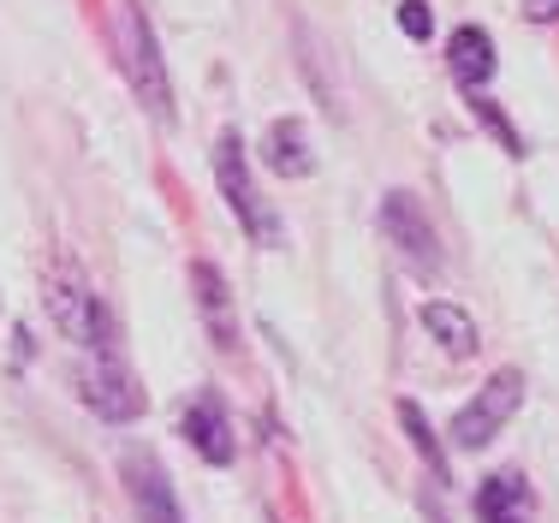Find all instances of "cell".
<instances>
[{"label":"cell","mask_w":559,"mask_h":523,"mask_svg":"<svg viewBox=\"0 0 559 523\" xmlns=\"http://www.w3.org/2000/svg\"><path fill=\"white\" fill-rule=\"evenodd\" d=\"M43 304H48L55 328L72 345H84L90 357H114V316L102 310V298L84 286V274L55 268V274H48V286H43Z\"/></svg>","instance_id":"obj_1"},{"label":"cell","mask_w":559,"mask_h":523,"mask_svg":"<svg viewBox=\"0 0 559 523\" xmlns=\"http://www.w3.org/2000/svg\"><path fill=\"white\" fill-rule=\"evenodd\" d=\"M119 66H126L131 90H138V102L150 107V119H173V84H167V66H162V48H155L150 24H143V12L131 7V0H119Z\"/></svg>","instance_id":"obj_2"},{"label":"cell","mask_w":559,"mask_h":523,"mask_svg":"<svg viewBox=\"0 0 559 523\" xmlns=\"http://www.w3.org/2000/svg\"><path fill=\"white\" fill-rule=\"evenodd\" d=\"M518 405H524V375H518V369H495L483 387H476L471 405L452 417V440H459L464 452H483L488 440H495L500 428L512 423Z\"/></svg>","instance_id":"obj_3"},{"label":"cell","mask_w":559,"mask_h":523,"mask_svg":"<svg viewBox=\"0 0 559 523\" xmlns=\"http://www.w3.org/2000/svg\"><path fill=\"white\" fill-rule=\"evenodd\" d=\"M215 179H221V197H226V209L245 221V233L250 238H262V245H274L280 238V221L269 214V203L257 197V185H250V167H245V143L226 131V138L215 143Z\"/></svg>","instance_id":"obj_4"},{"label":"cell","mask_w":559,"mask_h":523,"mask_svg":"<svg viewBox=\"0 0 559 523\" xmlns=\"http://www.w3.org/2000/svg\"><path fill=\"white\" fill-rule=\"evenodd\" d=\"M78 393H84L90 411H102L108 423H131L143 417V387L119 357H90V369L78 375Z\"/></svg>","instance_id":"obj_5"},{"label":"cell","mask_w":559,"mask_h":523,"mask_svg":"<svg viewBox=\"0 0 559 523\" xmlns=\"http://www.w3.org/2000/svg\"><path fill=\"white\" fill-rule=\"evenodd\" d=\"M119 476H126V494H131V506H138V523H185L179 518V500H173V482H167V471H162V459H155V452L126 447Z\"/></svg>","instance_id":"obj_6"},{"label":"cell","mask_w":559,"mask_h":523,"mask_svg":"<svg viewBox=\"0 0 559 523\" xmlns=\"http://www.w3.org/2000/svg\"><path fill=\"white\" fill-rule=\"evenodd\" d=\"M381 226H388V238L399 250H405L417 268H435L441 262V245H435V226H429V214H423V203L411 191H393L388 203H381Z\"/></svg>","instance_id":"obj_7"},{"label":"cell","mask_w":559,"mask_h":523,"mask_svg":"<svg viewBox=\"0 0 559 523\" xmlns=\"http://www.w3.org/2000/svg\"><path fill=\"white\" fill-rule=\"evenodd\" d=\"M476 518L483 523H530L536 518V494H530V482L518 471H500L483 482V494H476Z\"/></svg>","instance_id":"obj_8"},{"label":"cell","mask_w":559,"mask_h":523,"mask_svg":"<svg viewBox=\"0 0 559 523\" xmlns=\"http://www.w3.org/2000/svg\"><path fill=\"white\" fill-rule=\"evenodd\" d=\"M191 286H197V304H203V321L215 333V345L233 352L238 345V316H233V298H226V280L215 262H191Z\"/></svg>","instance_id":"obj_9"},{"label":"cell","mask_w":559,"mask_h":523,"mask_svg":"<svg viewBox=\"0 0 559 523\" xmlns=\"http://www.w3.org/2000/svg\"><path fill=\"white\" fill-rule=\"evenodd\" d=\"M185 440L197 447V459L233 464V428H226V411L215 405V399H197V405L185 411Z\"/></svg>","instance_id":"obj_10"},{"label":"cell","mask_w":559,"mask_h":523,"mask_svg":"<svg viewBox=\"0 0 559 523\" xmlns=\"http://www.w3.org/2000/svg\"><path fill=\"white\" fill-rule=\"evenodd\" d=\"M452 78L471 84V90H483L488 78H495V43H488V31L464 24V31L452 36Z\"/></svg>","instance_id":"obj_11"},{"label":"cell","mask_w":559,"mask_h":523,"mask_svg":"<svg viewBox=\"0 0 559 523\" xmlns=\"http://www.w3.org/2000/svg\"><path fill=\"white\" fill-rule=\"evenodd\" d=\"M423 328L435 333V340H441V352L447 357H476V321L459 310V304H423Z\"/></svg>","instance_id":"obj_12"},{"label":"cell","mask_w":559,"mask_h":523,"mask_svg":"<svg viewBox=\"0 0 559 523\" xmlns=\"http://www.w3.org/2000/svg\"><path fill=\"white\" fill-rule=\"evenodd\" d=\"M262 150H269V167L286 173V179H304V173L316 167V155H310V143H304V126H298V119H274Z\"/></svg>","instance_id":"obj_13"},{"label":"cell","mask_w":559,"mask_h":523,"mask_svg":"<svg viewBox=\"0 0 559 523\" xmlns=\"http://www.w3.org/2000/svg\"><path fill=\"white\" fill-rule=\"evenodd\" d=\"M399 423H405V435H411V447L423 452V464H429V476L435 482H447V459H441V447H435V428H429V417H423L411 399H399Z\"/></svg>","instance_id":"obj_14"},{"label":"cell","mask_w":559,"mask_h":523,"mask_svg":"<svg viewBox=\"0 0 559 523\" xmlns=\"http://www.w3.org/2000/svg\"><path fill=\"white\" fill-rule=\"evenodd\" d=\"M471 107H476V114H483V126H488V131H495V138L506 143V150H512V155H524V150H518V131H512V126H506V114H500V107H495V102H488V96H471Z\"/></svg>","instance_id":"obj_15"},{"label":"cell","mask_w":559,"mask_h":523,"mask_svg":"<svg viewBox=\"0 0 559 523\" xmlns=\"http://www.w3.org/2000/svg\"><path fill=\"white\" fill-rule=\"evenodd\" d=\"M399 31H405V36H429L435 31L429 7H423V0H405V7H399Z\"/></svg>","instance_id":"obj_16"},{"label":"cell","mask_w":559,"mask_h":523,"mask_svg":"<svg viewBox=\"0 0 559 523\" xmlns=\"http://www.w3.org/2000/svg\"><path fill=\"white\" fill-rule=\"evenodd\" d=\"M524 12H530L536 24H548V19H559V0H524Z\"/></svg>","instance_id":"obj_17"}]
</instances>
